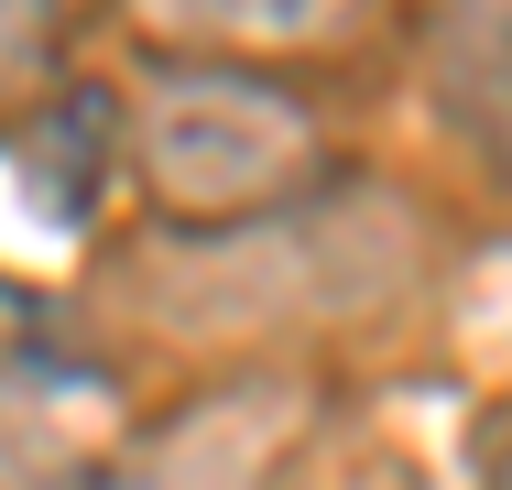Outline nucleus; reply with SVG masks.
<instances>
[{
    "instance_id": "obj_2",
    "label": "nucleus",
    "mask_w": 512,
    "mask_h": 490,
    "mask_svg": "<svg viewBox=\"0 0 512 490\" xmlns=\"http://www.w3.org/2000/svg\"><path fill=\"white\" fill-rule=\"evenodd\" d=\"M120 164L142 218H262L284 196L338 175V131L295 88V66H218V55H131L120 98Z\"/></svg>"
},
{
    "instance_id": "obj_3",
    "label": "nucleus",
    "mask_w": 512,
    "mask_h": 490,
    "mask_svg": "<svg viewBox=\"0 0 512 490\" xmlns=\"http://www.w3.org/2000/svg\"><path fill=\"white\" fill-rule=\"evenodd\" d=\"M131 55H218V66H306L349 55L382 0H109Z\"/></svg>"
},
{
    "instance_id": "obj_5",
    "label": "nucleus",
    "mask_w": 512,
    "mask_h": 490,
    "mask_svg": "<svg viewBox=\"0 0 512 490\" xmlns=\"http://www.w3.org/2000/svg\"><path fill=\"white\" fill-rule=\"evenodd\" d=\"M99 11H109V0H0V131L33 120L44 98L66 88L77 33H88Z\"/></svg>"
},
{
    "instance_id": "obj_4",
    "label": "nucleus",
    "mask_w": 512,
    "mask_h": 490,
    "mask_svg": "<svg viewBox=\"0 0 512 490\" xmlns=\"http://www.w3.org/2000/svg\"><path fill=\"white\" fill-rule=\"evenodd\" d=\"M425 66H436V109L512 175V0H447Z\"/></svg>"
},
{
    "instance_id": "obj_7",
    "label": "nucleus",
    "mask_w": 512,
    "mask_h": 490,
    "mask_svg": "<svg viewBox=\"0 0 512 490\" xmlns=\"http://www.w3.org/2000/svg\"><path fill=\"white\" fill-rule=\"evenodd\" d=\"M480 490H512V425H502V447H491V469H480Z\"/></svg>"
},
{
    "instance_id": "obj_6",
    "label": "nucleus",
    "mask_w": 512,
    "mask_h": 490,
    "mask_svg": "<svg viewBox=\"0 0 512 490\" xmlns=\"http://www.w3.org/2000/svg\"><path fill=\"white\" fill-rule=\"evenodd\" d=\"M273 490H414V480H393L382 458H349V469H327V480H316V458H284Z\"/></svg>"
},
{
    "instance_id": "obj_1",
    "label": "nucleus",
    "mask_w": 512,
    "mask_h": 490,
    "mask_svg": "<svg viewBox=\"0 0 512 490\" xmlns=\"http://www.w3.org/2000/svg\"><path fill=\"white\" fill-rule=\"evenodd\" d=\"M425 218L414 196L382 186H327L284 196L262 218H142L131 262H120V305L142 316V338L197 349V360H273V349H316L338 327H371L414 305L425 284Z\"/></svg>"
}]
</instances>
